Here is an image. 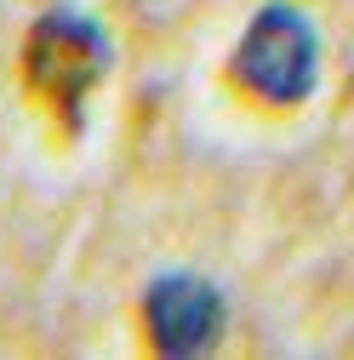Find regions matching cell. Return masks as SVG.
Instances as JSON below:
<instances>
[{"mask_svg":"<svg viewBox=\"0 0 354 360\" xmlns=\"http://www.w3.org/2000/svg\"><path fill=\"white\" fill-rule=\"evenodd\" d=\"M29 80L46 92L52 103H63L69 115H80V98L92 92V80L109 69V40L98 23H86L74 12H52L40 18L29 34Z\"/></svg>","mask_w":354,"mask_h":360,"instance_id":"7a4b0ae2","label":"cell"},{"mask_svg":"<svg viewBox=\"0 0 354 360\" xmlns=\"http://www.w3.org/2000/svg\"><path fill=\"white\" fill-rule=\"evenodd\" d=\"M320 69V46L315 29L303 23V12L291 6H269L240 40L235 52V75L251 86L263 103H303Z\"/></svg>","mask_w":354,"mask_h":360,"instance_id":"6da1fadb","label":"cell"},{"mask_svg":"<svg viewBox=\"0 0 354 360\" xmlns=\"http://www.w3.org/2000/svg\"><path fill=\"white\" fill-rule=\"evenodd\" d=\"M143 314H149V332L166 354H195L223 326V303H217V292L206 281H160L149 292Z\"/></svg>","mask_w":354,"mask_h":360,"instance_id":"3957f363","label":"cell"}]
</instances>
